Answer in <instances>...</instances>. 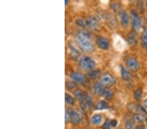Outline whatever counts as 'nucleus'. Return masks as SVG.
Masks as SVG:
<instances>
[{
    "instance_id": "obj_3",
    "label": "nucleus",
    "mask_w": 147,
    "mask_h": 129,
    "mask_svg": "<svg viewBox=\"0 0 147 129\" xmlns=\"http://www.w3.org/2000/svg\"><path fill=\"white\" fill-rule=\"evenodd\" d=\"M131 22H132V27L133 29L136 32H138L140 31L141 28V20L137 15V14L135 11H132L131 13Z\"/></svg>"
},
{
    "instance_id": "obj_9",
    "label": "nucleus",
    "mask_w": 147,
    "mask_h": 129,
    "mask_svg": "<svg viewBox=\"0 0 147 129\" xmlns=\"http://www.w3.org/2000/svg\"><path fill=\"white\" fill-rule=\"evenodd\" d=\"M86 25L92 29H96L99 27V23L96 18L94 17H89L86 20Z\"/></svg>"
},
{
    "instance_id": "obj_11",
    "label": "nucleus",
    "mask_w": 147,
    "mask_h": 129,
    "mask_svg": "<svg viewBox=\"0 0 147 129\" xmlns=\"http://www.w3.org/2000/svg\"><path fill=\"white\" fill-rule=\"evenodd\" d=\"M71 77L73 80H74L75 81L79 82V83H83L86 81V78L85 77L82 75L81 74L77 73V72H73L71 74Z\"/></svg>"
},
{
    "instance_id": "obj_5",
    "label": "nucleus",
    "mask_w": 147,
    "mask_h": 129,
    "mask_svg": "<svg viewBox=\"0 0 147 129\" xmlns=\"http://www.w3.org/2000/svg\"><path fill=\"white\" fill-rule=\"evenodd\" d=\"M127 66L133 71H137L139 69V63L136 59L134 57H129L127 59Z\"/></svg>"
},
{
    "instance_id": "obj_20",
    "label": "nucleus",
    "mask_w": 147,
    "mask_h": 129,
    "mask_svg": "<svg viewBox=\"0 0 147 129\" xmlns=\"http://www.w3.org/2000/svg\"><path fill=\"white\" fill-rule=\"evenodd\" d=\"M142 42H143V46L147 49V29H144L143 35H142Z\"/></svg>"
},
{
    "instance_id": "obj_25",
    "label": "nucleus",
    "mask_w": 147,
    "mask_h": 129,
    "mask_svg": "<svg viewBox=\"0 0 147 129\" xmlns=\"http://www.w3.org/2000/svg\"><path fill=\"white\" fill-rule=\"evenodd\" d=\"M134 97H135V98H136L137 101H140V100H141V98H142V91H141V90L139 89V90H137L135 91Z\"/></svg>"
},
{
    "instance_id": "obj_32",
    "label": "nucleus",
    "mask_w": 147,
    "mask_h": 129,
    "mask_svg": "<svg viewBox=\"0 0 147 129\" xmlns=\"http://www.w3.org/2000/svg\"><path fill=\"white\" fill-rule=\"evenodd\" d=\"M65 121L67 122L68 121H69L71 118H70V114L69 112H68L67 110L65 111Z\"/></svg>"
},
{
    "instance_id": "obj_22",
    "label": "nucleus",
    "mask_w": 147,
    "mask_h": 129,
    "mask_svg": "<svg viewBox=\"0 0 147 129\" xmlns=\"http://www.w3.org/2000/svg\"><path fill=\"white\" fill-rule=\"evenodd\" d=\"M65 102L69 105L73 104V103L75 102L74 98H73L71 96L68 95L67 93H66L65 95Z\"/></svg>"
},
{
    "instance_id": "obj_35",
    "label": "nucleus",
    "mask_w": 147,
    "mask_h": 129,
    "mask_svg": "<svg viewBox=\"0 0 147 129\" xmlns=\"http://www.w3.org/2000/svg\"><path fill=\"white\" fill-rule=\"evenodd\" d=\"M144 106L146 107V108L147 109V99H146L145 100H144Z\"/></svg>"
},
{
    "instance_id": "obj_18",
    "label": "nucleus",
    "mask_w": 147,
    "mask_h": 129,
    "mask_svg": "<svg viewBox=\"0 0 147 129\" xmlns=\"http://www.w3.org/2000/svg\"><path fill=\"white\" fill-rule=\"evenodd\" d=\"M75 97H77L78 99H79L80 101H82V100H84V93L82 92L81 90H77L75 91Z\"/></svg>"
},
{
    "instance_id": "obj_6",
    "label": "nucleus",
    "mask_w": 147,
    "mask_h": 129,
    "mask_svg": "<svg viewBox=\"0 0 147 129\" xmlns=\"http://www.w3.org/2000/svg\"><path fill=\"white\" fill-rule=\"evenodd\" d=\"M121 24L124 27H127L129 22V18L127 13L125 11H120L119 13Z\"/></svg>"
},
{
    "instance_id": "obj_31",
    "label": "nucleus",
    "mask_w": 147,
    "mask_h": 129,
    "mask_svg": "<svg viewBox=\"0 0 147 129\" xmlns=\"http://www.w3.org/2000/svg\"><path fill=\"white\" fill-rule=\"evenodd\" d=\"M111 126V121L109 120V119H107V120L105 122V123H104L102 129H110Z\"/></svg>"
},
{
    "instance_id": "obj_16",
    "label": "nucleus",
    "mask_w": 147,
    "mask_h": 129,
    "mask_svg": "<svg viewBox=\"0 0 147 129\" xmlns=\"http://www.w3.org/2000/svg\"><path fill=\"white\" fill-rule=\"evenodd\" d=\"M92 123L95 125H99L102 121V117L99 115H94V116L92 117L91 119Z\"/></svg>"
},
{
    "instance_id": "obj_37",
    "label": "nucleus",
    "mask_w": 147,
    "mask_h": 129,
    "mask_svg": "<svg viewBox=\"0 0 147 129\" xmlns=\"http://www.w3.org/2000/svg\"><path fill=\"white\" fill-rule=\"evenodd\" d=\"M146 123H147V117H146Z\"/></svg>"
},
{
    "instance_id": "obj_19",
    "label": "nucleus",
    "mask_w": 147,
    "mask_h": 129,
    "mask_svg": "<svg viewBox=\"0 0 147 129\" xmlns=\"http://www.w3.org/2000/svg\"><path fill=\"white\" fill-rule=\"evenodd\" d=\"M125 129H136L134 121L131 119H128L125 123Z\"/></svg>"
},
{
    "instance_id": "obj_23",
    "label": "nucleus",
    "mask_w": 147,
    "mask_h": 129,
    "mask_svg": "<svg viewBox=\"0 0 147 129\" xmlns=\"http://www.w3.org/2000/svg\"><path fill=\"white\" fill-rule=\"evenodd\" d=\"M84 101H85V103H86V105L88 107L92 108V97H90V96L88 95H86V97H85V98H84Z\"/></svg>"
},
{
    "instance_id": "obj_13",
    "label": "nucleus",
    "mask_w": 147,
    "mask_h": 129,
    "mask_svg": "<svg viewBox=\"0 0 147 129\" xmlns=\"http://www.w3.org/2000/svg\"><path fill=\"white\" fill-rule=\"evenodd\" d=\"M109 108V105L104 100L98 102L95 106V110H101L103 109H107Z\"/></svg>"
},
{
    "instance_id": "obj_27",
    "label": "nucleus",
    "mask_w": 147,
    "mask_h": 129,
    "mask_svg": "<svg viewBox=\"0 0 147 129\" xmlns=\"http://www.w3.org/2000/svg\"><path fill=\"white\" fill-rule=\"evenodd\" d=\"M136 110H137V112H139L140 114L141 115H143V114H146V110L144 109V108L141 105H137L136 108Z\"/></svg>"
},
{
    "instance_id": "obj_10",
    "label": "nucleus",
    "mask_w": 147,
    "mask_h": 129,
    "mask_svg": "<svg viewBox=\"0 0 147 129\" xmlns=\"http://www.w3.org/2000/svg\"><path fill=\"white\" fill-rule=\"evenodd\" d=\"M69 114L71 120L73 121V123L75 124H79L81 122V117H80V114L77 112L75 111V110H71V111L69 112Z\"/></svg>"
},
{
    "instance_id": "obj_36",
    "label": "nucleus",
    "mask_w": 147,
    "mask_h": 129,
    "mask_svg": "<svg viewBox=\"0 0 147 129\" xmlns=\"http://www.w3.org/2000/svg\"><path fill=\"white\" fill-rule=\"evenodd\" d=\"M65 4H67L68 3V1H67V0H65Z\"/></svg>"
},
{
    "instance_id": "obj_1",
    "label": "nucleus",
    "mask_w": 147,
    "mask_h": 129,
    "mask_svg": "<svg viewBox=\"0 0 147 129\" xmlns=\"http://www.w3.org/2000/svg\"><path fill=\"white\" fill-rule=\"evenodd\" d=\"M90 38V33L85 30L80 31L76 37V41L78 46L85 52H91L94 49L93 44L89 41Z\"/></svg>"
},
{
    "instance_id": "obj_4",
    "label": "nucleus",
    "mask_w": 147,
    "mask_h": 129,
    "mask_svg": "<svg viewBox=\"0 0 147 129\" xmlns=\"http://www.w3.org/2000/svg\"><path fill=\"white\" fill-rule=\"evenodd\" d=\"M115 82V78H114V77L110 74H108V73L104 74L102 75L101 77L100 83L103 86H110L111 85H113V84H114Z\"/></svg>"
},
{
    "instance_id": "obj_2",
    "label": "nucleus",
    "mask_w": 147,
    "mask_h": 129,
    "mask_svg": "<svg viewBox=\"0 0 147 129\" xmlns=\"http://www.w3.org/2000/svg\"><path fill=\"white\" fill-rule=\"evenodd\" d=\"M79 65L83 69L90 70L95 67L96 63L91 57H88V56H84L80 59Z\"/></svg>"
},
{
    "instance_id": "obj_34",
    "label": "nucleus",
    "mask_w": 147,
    "mask_h": 129,
    "mask_svg": "<svg viewBox=\"0 0 147 129\" xmlns=\"http://www.w3.org/2000/svg\"><path fill=\"white\" fill-rule=\"evenodd\" d=\"M136 129H145L144 125H139L136 127Z\"/></svg>"
},
{
    "instance_id": "obj_24",
    "label": "nucleus",
    "mask_w": 147,
    "mask_h": 129,
    "mask_svg": "<svg viewBox=\"0 0 147 129\" xmlns=\"http://www.w3.org/2000/svg\"><path fill=\"white\" fill-rule=\"evenodd\" d=\"M127 40H128V42L130 44H136L137 43V40H136V37L135 36L134 34H130L128 36V38H127Z\"/></svg>"
},
{
    "instance_id": "obj_29",
    "label": "nucleus",
    "mask_w": 147,
    "mask_h": 129,
    "mask_svg": "<svg viewBox=\"0 0 147 129\" xmlns=\"http://www.w3.org/2000/svg\"><path fill=\"white\" fill-rule=\"evenodd\" d=\"M75 23L80 27H84L86 25V21L81 19V18H78V19L76 20Z\"/></svg>"
},
{
    "instance_id": "obj_30",
    "label": "nucleus",
    "mask_w": 147,
    "mask_h": 129,
    "mask_svg": "<svg viewBox=\"0 0 147 129\" xmlns=\"http://www.w3.org/2000/svg\"><path fill=\"white\" fill-rule=\"evenodd\" d=\"M111 7L113 10L117 11L120 8V4L119 3H117V2H115V3H113L111 5Z\"/></svg>"
},
{
    "instance_id": "obj_33",
    "label": "nucleus",
    "mask_w": 147,
    "mask_h": 129,
    "mask_svg": "<svg viewBox=\"0 0 147 129\" xmlns=\"http://www.w3.org/2000/svg\"><path fill=\"white\" fill-rule=\"evenodd\" d=\"M117 124H118V121L117 120H116V119H113V120L111 121V125L113 127H115V126L117 125Z\"/></svg>"
},
{
    "instance_id": "obj_8",
    "label": "nucleus",
    "mask_w": 147,
    "mask_h": 129,
    "mask_svg": "<svg viewBox=\"0 0 147 129\" xmlns=\"http://www.w3.org/2000/svg\"><path fill=\"white\" fill-rule=\"evenodd\" d=\"M103 17L105 18L106 22L107 23V24L109 25L111 27H115L117 25V20H116L115 16H114L113 15L107 13V14H105V15H104Z\"/></svg>"
},
{
    "instance_id": "obj_14",
    "label": "nucleus",
    "mask_w": 147,
    "mask_h": 129,
    "mask_svg": "<svg viewBox=\"0 0 147 129\" xmlns=\"http://www.w3.org/2000/svg\"><path fill=\"white\" fill-rule=\"evenodd\" d=\"M93 90H94V93H96V95H99V94L103 93V91L104 89L103 88V85H102V84L100 83V82H99L95 84Z\"/></svg>"
},
{
    "instance_id": "obj_28",
    "label": "nucleus",
    "mask_w": 147,
    "mask_h": 129,
    "mask_svg": "<svg viewBox=\"0 0 147 129\" xmlns=\"http://www.w3.org/2000/svg\"><path fill=\"white\" fill-rule=\"evenodd\" d=\"M70 49H71V51H70L71 55L73 57H77L79 54V51H78V50H77V49L73 48V46H71Z\"/></svg>"
},
{
    "instance_id": "obj_12",
    "label": "nucleus",
    "mask_w": 147,
    "mask_h": 129,
    "mask_svg": "<svg viewBox=\"0 0 147 129\" xmlns=\"http://www.w3.org/2000/svg\"><path fill=\"white\" fill-rule=\"evenodd\" d=\"M121 76L122 78L125 81H128L131 78V75L128 70L125 69L124 67H121Z\"/></svg>"
},
{
    "instance_id": "obj_15",
    "label": "nucleus",
    "mask_w": 147,
    "mask_h": 129,
    "mask_svg": "<svg viewBox=\"0 0 147 129\" xmlns=\"http://www.w3.org/2000/svg\"><path fill=\"white\" fill-rule=\"evenodd\" d=\"M102 95H103L104 98L109 100L113 98L114 94L113 91L110 90H109V89H104L103 91V93H102Z\"/></svg>"
},
{
    "instance_id": "obj_21",
    "label": "nucleus",
    "mask_w": 147,
    "mask_h": 129,
    "mask_svg": "<svg viewBox=\"0 0 147 129\" xmlns=\"http://www.w3.org/2000/svg\"><path fill=\"white\" fill-rule=\"evenodd\" d=\"M99 74H100V71L98 70H92L90 72H89L88 76L89 78H90L91 79H95L99 76Z\"/></svg>"
},
{
    "instance_id": "obj_26",
    "label": "nucleus",
    "mask_w": 147,
    "mask_h": 129,
    "mask_svg": "<svg viewBox=\"0 0 147 129\" xmlns=\"http://www.w3.org/2000/svg\"><path fill=\"white\" fill-rule=\"evenodd\" d=\"M66 87H67V90H73L77 88V84L73 82H68L67 84H66Z\"/></svg>"
},
{
    "instance_id": "obj_7",
    "label": "nucleus",
    "mask_w": 147,
    "mask_h": 129,
    "mask_svg": "<svg viewBox=\"0 0 147 129\" xmlns=\"http://www.w3.org/2000/svg\"><path fill=\"white\" fill-rule=\"evenodd\" d=\"M96 43L99 48L103 50H108L109 48V43L103 37H98L96 39Z\"/></svg>"
},
{
    "instance_id": "obj_17",
    "label": "nucleus",
    "mask_w": 147,
    "mask_h": 129,
    "mask_svg": "<svg viewBox=\"0 0 147 129\" xmlns=\"http://www.w3.org/2000/svg\"><path fill=\"white\" fill-rule=\"evenodd\" d=\"M144 117L143 115H141L140 114H135L134 117H133V120L137 123H141L144 121Z\"/></svg>"
}]
</instances>
